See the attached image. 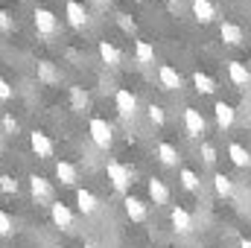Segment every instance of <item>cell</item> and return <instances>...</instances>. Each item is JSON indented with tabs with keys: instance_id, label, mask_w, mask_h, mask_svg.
<instances>
[{
	"instance_id": "24",
	"label": "cell",
	"mask_w": 251,
	"mask_h": 248,
	"mask_svg": "<svg viewBox=\"0 0 251 248\" xmlns=\"http://www.w3.org/2000/svg\"><path fill=\"white\" fill-rule=\"evenodd\" d=\"M213 190H216L219 198H228V196H234V181H231L225 173H216V175H213Z\"/></svg>"
},
{
	"instance_id": "33",
	"label": "cell",
	"mask_w": 251,
	"mask_h": 248,
	"mask_svg": "<svg viewBox=\"0 0 251 248\" xmlns=\"http://www.w3.org/2000/svg\"><path fill=\"white\" fill-rule=\"evenodd\" d=\"M0 29H3V32H12V29H15V24H12V15H9L6 9H0Z\"/></svg>"
},
{
	"instance_id": "21",
	"label": "cell",
	"mask_w": 251,
	"mask_h": 248,
	"mask_svg": "<svg viewBox=\"0 0 251 248\" xmlns=\"http://www.w3.org/2000/svg\"><path fill=\"white\" fill-rule=\"evenodd\" d=\"M97 50H100V59H102L105 64H111V67H117V64L123 62L120 50H117V47H114L111 41H100V47H97Z\"/></svg>"
},
{
	"instance_id": "15",
	"label": "cell",
	"mask_w": 251,
	"mask_h": 248,
	"mask_svg": "<svg viewBox=\"0 0 251 248\" xmlns=\"http://www.w3.org/2000/svg\"><path fill=\"white\" fill-rule=\"evenodd\" d=\"M213 117H216V125L225 131V128L234 125V117H237V114H234V105H228V102H216V105H213Z\"/></svg>"
},
{
	"instance_id": "2",
	"label": "cell",
	"mask_w": 251,
	"mask_h": 248,
	"mask_svg": "<svg viewBox=\"0 0 251 248\" xmlns=\"http://www.w3.org/2000/svg\"><path fill=\"white\" fill-rule=\"evenodd\" d=\"M32 24H35L38 35H44V38H50V35L59 32V21H56V15H53L50 9H44V6H38V9L32 12Z\"/></svg>"
},
{
	"instance_id": "23",
	"label": "cell",
	"mask_w": 251,
	"mask_h": 248,
	"mask_svg": "<svg viewBox=\"0 0 251 248\" xmlns=\"http://www.w3.org/2000/svg\"><path fill=\"white\" fill-rule=\"evenodd\" d=\"M193 85H196L199 94H213V91H216V79L207 76L204 70H196V73H193Z\"/></svg>"
},
{
	"instance_id": "31",
	"label": "cell",
	"mask_w": 251,
	"mask_h": 248,
	"mask_svg": "<svg viewBox=\"0 0 251 248\" xmlns=\"http://www.w3.org/2000/svg\"><path fill=\"white\" fill-rule=\"evenodd\" d=\"M201 161H204L207 167L216 164V149H213V143H201Z\"/></svg>"
},
{
	"instance_id": "8",
	"label": "cell",
	"mask_w": 251,
	"mask_h": 248,
	"mask_svg": "<svg viewBox=\"0 0 251 248\" xmlns=\"http://www.w3.org/2000/svg\"><path fill=\"white\" fill-rule=\"evenodd\" d=\"M158 79H161L164 91H178V88H181V73H178L173 64H161V70H158Z\"/></svg>"
},
{
	"instance_id": "35",
	"label": "cell",
	"mask_w": 251,
	"mask_h": 248,
	"mask_svg": "<svg viewBox=\"0 0 251 248\" xmlns=\"http://www.w3.org/2000/svg\"><path fill=\"white\" fill-rule=\"evenodd\" d=\"M117 24H120V26H123L126 32H134V21H131V18H128V15H117Z\"/></svg>"
},
{
	"instance_id": "12",
	"label": "cell",
	"mask_w": 251,
	"mask_h": 248,
	"mask_svg": "<svg viewBox=\"0 0 251 248\" xmlns=\"http://www.w3.org/2000/svg\"><path fill=\"white\" fill-rule=\"evenodd\" d=\"M193 15L199 24H213L216 21V6L210 0H193Z\"/></svg>"
},
{
	"instance_id": "16",
	"label": "cell",
	"mask_w": 251,
	"mask_h": 248,
	"mask_svg": "<svg viewBox=\"0 0 251 248\" xmlns=\"http://www.w3.org/2000/svg\"><path fill=\"white\" fill-rule=\"evenodd\" d=\"M56 178H59L64 187H73L79 181V170H76L70 161H59V164H56Z\"/></svg>"
},
{
	"instance_id": "3",
	"label": "cell",
	"mask_w": 251,
	"mask_h": 248,
	"mask_svg": "<svg viewBox=\"0 0 251 248\" xmlns=\"http://www.w3.org/2000/svg\"><path fill=\"white\" fill-rule=\"evenodd\" d=\"M105 173H108V181L114 184V190H120V193H126V190H128V184H131V173L126 170L123 164H117V161H108Z\"/></svg>"
},
{
	"instance_id": "4",
	"label": "cell",
	"mask_w": 251,
	"mask_h": 248,
	"mask_svg": "<svg viewBox=\"0 0 251 248\" xmlns=\"http://www.w3.org/2000/svg\"><path fill=\"white\" fill-rule=\"evenodd\" d=\"M114 105H117V114H120L123 120H128V117H134V111H137V97H134L131 91L120 88L117 97H114Z\"/></svg>"
},
{
	"instance_id": "30",
	"label": "cell",
	"mask_w": 251,
	"mask_h": 248,
	"mask_svg": "<svg viewBox=\"0 0 251 248\" xmlns=\"http://www.w3.org/2000/svg\"><path fill=\"white\" fill-rule=\"evenodd\" d=\"M146 111H149V120H152L155 125H164V123H167V114H164V108H161V105H155V102H152Z\"/></svg>"
},
{
	"instance_id": "25",
	"label": "cell",
	"mask_w": 251,
	"mask_h": 248,
	"mask_svg": "<svg viewBox=\"0 0 251 248\" xmlns=\"http://www.w3.org/2000/svg\"><path fill=\"white\" fill-rule=\"evenodd\" d=\"M134 59L140 64H152L155 62V47L149 41H134Z\"/></svg>"
},
{
	"instance_id": "20",
	"label": "cell",
	"mask_w": 251,
	"mask_h": 248,
	"mask_svg": "<svg viewBox=\"0 0 251 248\" xmlns=\"http://www.w3.org/2000/svg\"><path fill=\"white\" fill-rule=\"evenodd\" d=\"M149 198L155 204H167L170 201V187L164 184L161 178H149Z\"/></svg>"
},
{
	"instance_id": "29",
	"label": "cell",
	"mask_w": 251,
	"mask_h": 248,
	"mask_svg": "<svg viewBox=\"0 0 251 248\" xmlns=\"http://www.w3.org/2000/svg\"><path fill=\"white\" fill-rule=\"evenodd\" d=\"M12 231H15V219L6 210H0V237H9Z\"/></svg>"
},
{
	"instance_id": "37",
	"label": "cell",
	"mask_w": 251,
	"mask_h": 248,
	"mask_svg": "<svg viewBox=\"0 0 251 248\" xmlns=\"http://www.w3.org/2000/svg\"><path fill=\"white\" fill-rule=\"evenodd\" d=\"M167 3H170V9H173V12H176V9L181 6V0H167Z\"/></svg>"
},
{
	"instance_id": "26",
	"label": "cell",
	"mask_w": 251,
	"mask_h": 248,
	"mask_svg": "<svg viewBox=\"0 0 251 248\" xmlns=\"http://www.w3.org/2000/svg\"><path fill=\"white\" fill-rule=\"evenodd\" d=\"M70 102H73V108H76V111H85V108H88V102H91V97H88V91H85V88H70Z\"/></svg>"
},
{
	"instance_id": "7",
	"label": "cell",
	"mask_w": 251,
	"mask_h": 248,
	"mask_svg": "<svg viewBox=\"0 0 251 248\" xmlns=\"http://www.w3.org/2000/svg\"><path fill=\"white\" fill-rule=\"evenodd\" d=\"M219 35H222V41H225L228 47H240V44L246 41L243 26H237V24H231V21H225V24L219 26Z\"/></svg>"
},
{
	"instance_id": "27",
	"label": "cell",
	"mask_w": 251,
	"mask_h": 248,
	"mask_svg": "<svg viewBox=\"0 0 251 248\" xmlns=\"http://www.w3.org/2000/svg\"><path fill=\"white\" fill-rule=\"evenodd\" d=\"M38 79L47 82V85H56L59 82V73H56V67L50 62H38Z\"/></svg>"
},
{
	"instance_id": "14",
	"label": "cell",
	"mask_w": 251,
	"mask_h": 248,
	"mask_svg": "<svg viewBox=\"0 0 251 248\" xmlns=\"http://www.w3.org/2000/svg\"><path fill=\"white\" fill-rule=\"evenodd\" d=\"M155 155H158V161L164 164V167H178V161H181V155H178V149L173 146V143H158V149H155Z\"/></svg>"
},
{
	"instance_id": "13",
	"label": "cell",
	"mask_w": 251,
	"mask_h": 248,
	"mask_svg": "<svg viewBox=\"0 0 251 248\" xmlns=\"http://www.w3.org/2000/svg\"><path fill=\"white\" fill-rule=\"evenodd\" d=\"M50 219H53L56 228H70L73 225V213L67 210V204H62V201H53L50 204Z\"/></svg>"
},
{
	"instance_id": "39",
	"label": "cell",
	"mask_w": 251,
	"mask_h": 248,
	"mask_svg": "<svg viewBox=\"0 0 251 248\" xmlns=\"http://www.w3.org/2000/svg\"><path fill=\"white\" fill-rule=\"evenodd\" d=\"M94 3H97V6H108L111 0H94Z\"/></svg>"
},
{
	"instance_id": "28",
	"label": "cell",
	"mask_w": 251,
	"mask_h": 248,
	"mask_svg": "<svg viewBox=\"0 0 251 248\" xmlns=\"http://www.w3.org/2000/svg\"><path fill=\"white\" fill-rule=\"evenodd\" d=\"M178 178H181V184H184V190H190V193H196V190L201 187V181H199V175H196L193 170H181V173H178Z\"/></svg>"
},
{
	"instance_id": "34",
	"label": "cell",
	"mask_w": 251,
	"mask_h": 248,
	"mask_svg": "<svg viewBox=\"0 0 251 248\" xmlns=\"http://www.w3.org/2000/svg\"><path fill=\"white\" fill-rule=\"evenodd\" d=\"M3 128H6V134H15V131H18V120H15L12 114H6V117H3Z\"/></svg>"
},
{
	"instance_id": "17",
	"label": "cell",
	"mask_w": 251,
	"mask_h": 248,
	"mask_svg": "<svg viewBox=\"0 0 251 248\" xmlns=\"http://www.w3.org/2000/svg\"><path fill=\"white\" fill-rule=\"evenodd\" d=\"M67 24H70V26H76V29L88 24V12H85V6H82V3L67 0Z\"/></svg>"
},
{
	"instance_id": "40",
	"label": "cell",
	"mask_w": 251,
	"mask_h": 248,
	"mask_svg": "<svg viewBox=\"0 0 251 248\" xmlns=\"http://www.w3.org/2000/svg\"><path fill=\"white\" fill-rule=\"evenodd\" d=\"M249 47H251V41H249Z\"/></svg>"
},
{
	"instance_id": "36",
	"label": "cell",
	"mask_w": 251,
	"mask_h": 248,
	"mask_svg": "<svg viewBox=\"0 0 251 248\" xmlns=\"http://www.w3.org/2000/svg\"><path fill=\"white\" fill-rule=\"evenodd\" d=\"M0 99L6 102V99H12V88H9V82L6 79H0Z\"/></svg>"
},
{
	"instance_id": "10",
	"label": "cell",
	"mask_w": 251,
	"mask_h": 248,
	"mask_svg": "<svg viewBox=\"0 0 251 248\" xmlns=\"http://www.w3.org/2000/svg\"><path fill=\"white\" fill-rule=\"evenodd\" d=\"M123 210H126V216H128L131 222H146V204H143L140 198L126 196L123 198Z\"/></svg>"
},
{
	"instance_id": "1",
	"label": "cell",
	"mask_w": 251,
	"mask_h": 248,
	"mask_svg": "<svg viewBox=\"0 0 251 248\" xmlns=\"http://www.w3.org/2000/svg\"><path fill=\"white\" fill-rule=\"evenodd\" d=\"M88 134H91V140H94L100 149H111V143H114L111 125L105 123L102 117H91V123H88Z\"/></svg>"
},
{
	"instance_id": "32",
	"label": "cell",
	"mask_w": 251,
	"mask_h": 248,
	"mask_svg": "<svg viewBox=\"0 0 251 248\" xmlns=\"http://www.w3.org/2000/svg\"><path fill=\"white\" fill-rule=\"evenodd\" d=\"M0 190L3 193H18V178H12V175H0Z\"/></svg>"
},
{
	"instance_id": "6",
	"label": "cell",
	"mask_w": 251,
	"mask_h": 248,
	"mask_svg": "<svg viewBox=\"0 0 251 248\" xmlns=\"http://www.w3.org/2000/svg\"><path fill=\"white\" fill-rule=\"evenodd\" d=\"M184 128H187L190 137H201V134H204V128H207L204 117H201V111L187 108V111H184Z\"/></svg>"
},
{
	"instance_id": "11",
	"label": "cell",
	"mask_w": 251,
	"mask_h": 248,
	"mask_svg": "<svg viewBox=\"0 0 251 248\" xmlns=\"http://www.w3.org/2000/svg\"><path fill=\"white\" fill-rule=\"evenodd\" d=\"M228 76L237 88H249L251 85V70L243 62H228Z\"/></svg>"
},
{
	"instance_id": "5",
	"label": "cell",
	"mask_w": 251,
	"mask_h": 248,
	"mask_svg": "<svg viewBox=\"0 0 251 248\" xmlns=\"http://www.w3.org/2000/svg\"><path fill=\"white\" fill-rule=\"evenodd\" d=\"M29 146H32V152H35L38 158H53V140H50V134L32 131V134H29Z\"/></svg>"
},
{
	"instance_id": "19",
	"label": "cell",
	"mask_w": 251,
	"mask_h": 248,
	"mask_svg": "<svg viewBox=\"0 0 251 248\" xmlns=\"http://www.w3.org/2000/svg\"><path fill=\"white\" fill-rule=\"evenodd\" d=\"M76 204H79V210H82L85 216L97 213V207H100V201H97V196H94L91 190H76Z\"/></svg>"
},
{
	"instance_id": "18",
	"label": "cell",
	"mask_w": 251,
	"mask_h": 248,
	"mask_svg": "<svg viewBox=\"0 0 251 248\" xmlns=\"http://www.w3.org/2000/svg\"><path fill=\"white\" fill-rule=\"evenodd\" d=\"M170 219H173V228H176L178 234H190V231H193V216H190L184 207H173Z\"/></svg>"
},
{
	"instance_id": "38",
	"label": "cell",
	"mask_w": 251,
	"mask_h": 248,
	"mask_svg": "<svg viewBox=\"0 0 251 248\" xmlns=\"http://www.w3.org/2000/svg\"><path fill=\"white\" fill-rule=\"evenodd\" d=\"M240 248H251V240H240Z\"/></svg>"
},
{
	"instance_id": "9",
	"label": "cell",
	"mask_w": 251,
	"mask_h": 248,
	"mask_svg": "<svg viewBox=\"0 0 251 248\" xmlns=\"http://www.w3.org/2000/svg\"><path fill=\"white\" fill-rule=\"evenodd\" d=\"M29 190L38 201H50L53 198V184L44 178V175H29Z\"/></svg>"
},
{
	"instance_id": "22",
	"label": "cell",
	"mask_w": 251,
	"mask_h": 248,
	"mask_svg": "<svg viewBox=\"0 0 251 248\" xmlns=\"http://www.w3.org/2000/svg\"><path fill=\"white\" fill-rule=\"evenodd\" d=\"M228 158H231L237 167H251V152L243 143H231V146H228Z\"/></svg>"
}]
</instances>
